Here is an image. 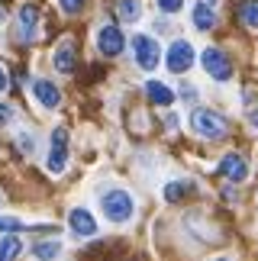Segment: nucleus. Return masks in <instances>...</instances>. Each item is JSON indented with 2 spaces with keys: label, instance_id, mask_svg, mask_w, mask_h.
Returning a JSON list of instances; mask_svg holds the SVG:
<instances>
[{
  "label": "nucleus",
  "instance_id": "nucleus-1",
  "mask_svg": "<svg viewBox=\"0 0 258 261\" xmlns=\"http://www.w3.org/2000/svg\"><path fill=\"white\" fill-rule=\"evenodd\" d=\"M100 206H104L107 219H113V223H129L133 213H136V203H133V197H129L126 190H107Z\"/></svg>",
  "mask_w": 258,
  "mask_h": 261
},
{
  "label": "nucleus",
  "instance_id": "nucleus-2",
  "mask_svg": "<svg viewBox=\"0 0 258 261\" xmlns=\"http://www.w3.org/2000/svg\"><path fill=\"white\" fill-rule=\"evenodd\" d=\"M191 126L200 139H223L226 136V119L220 113H213V110H194Z\"/></svg>",
  "mask_w": 258,
  "mask_h": 261
},
{
  "label": "nucleus",
  "instance_id": "nucleus-3",
  "mask_svg": "<svg viewBox=\"0 0 258 261\" xmlns=\"http://www.w3.org/2000/svg\"><path fill=\"white\" fill-rule=\"evenodd\" d=\"M133 48H136V65L142 71H155V65L162 62V48L152 36H136L133 39Z\"/></svg>",
  "mask_w": 258,
  "mask_h": 261
},
{
  "label": "nucleus",
  "instance_id": "nucleus-4",
  "mask_svg": "<svg viewBox=\"0 0 258 261\" xmlns=\"http://www.w3.org/2000/svg\"><path fill=\"white\" fill-rule=\"evenodd\" d=\"M45 165H48L52 174L65 171V165H68V129L65 126H58L52 133V148H48V162Z\"/></svg>",
  "mask_w": 258,
  "mask_h": 261
},
{
  "label": "nucleus",
  "instance_id": "nucleus-5",
  "mask_svg": "<svg viewBox=\"0 0 258 261\" xmlns=\"http://www.w3.org/2000/svg\"><path fill=\"white\" fill-rule=\"evenodd\" d=\"M200 62H203L207 74H210L213 81H229L233 77V65H229V58H226L220 48H203Z\"/></svg>",
  "mask_w": 258,
  "mask_h": 261
},
{
  "label": "nucleus",
  "instance_id": "nucleus-6",
  "mask_svg": "<svg viewBox=\"0 0 258 261\" xmlns=\"http://www.w3.org/2000/svg\"><path fill=\"white\" fill-rule=\"evenodd\" d=\"M194 45L184 42V39H177V42H171V48H168V71L174 74H184L187 68L194 65Z\"/></svg>",
  "mask_w": 258,
  "mask_h": 261
},
{
  "label": "nucleus",
  "instance_id": "nucleus-7",
  "mask_svg": "<svg viewBox=\"0 0 258 261\" xmlns=\"http://www.w3.org/2000/svg\"><path fill=\"white\" fill-rule=\"evenodd\" d=\"M97 48H100L107 58H116L126 48L123 29L120 26H100V33H97Z\"/></svg>",
  "mask_w": 258,
  "mask_h": 261
},
{
  "label": "nucleus",
  "instance_id": "nucleus-8",
  "mask_svg": "<svg viewBox=\"0 0 258 261\" xmlns=\"http://www.w3.org/2000/svg\"><path fill=\"white\" fill-rule=\"evenodd\" d=\"M36 29H39V7H36V4L19 7V16H16V39H19V42H33V39H36Z\"/></svg>",
  "mask_w": 258,
  "mask_h": 261
},
{
  "label": "nucleus",
  "instance_id": "nucleus-9",
  "mask_svg": "<svg viewBox=\"0 0 258 261\" xmlns=\"http://www.w3.org/2000/svg\"><path fill=\"white\" fill-rule=\"evenodd\" d=\"M220 174L226 177V180H245L249 177V162H245L242 155H236V152H229V155H223V162H220Z\"/></svg>",
  "mask_w": 258,
  "mask_h": 261
},
{
  "label": "nucleus",
  "instance_id": "nucleus-10",
  "mask_svg": "<svg viewBox=\"0 0 258 261\" xmlns=\"http://www.w3.org/2000/svg\"><path fill=\"white\" fill-rule=\"evenodd\" d=\"M68 226H71V232L74 236H81V239H91L97 236V219L87 213V210H71V216H68Z\"/></svg>",
  "mask_w": 258,
  "mask_h": 261
},
{
  "label": "nucleus",
  "instance_id": "nucleus-11",
  "mask_svg": "<svg viewBox=\"0 0 258 261\" xmlns=\"http://www.w3.org/2000/svg\"><path fill=\"white\" fill-rule=\"evenodd\" d=\"M33 94H36V100H39L45 110H55L58 103H62V94H58V87H55L52 81H45V77L33 81Z\"/></svg>",
  "mask_w": 258,
  "mask_h": 261
},
{
  "label": "nucleus",
  "instance_id": "nucleus-12",
  "mask_svg": "<svg viewBox=\"0 0 258 261\" xmlns=\"http://www.w3.org/2000/svg\"><path fill=\"white\" fill-rule=\"evenodd\" d=\"M145 97L152 100L155 107H171V103H174V90L165 87L162 81H148V84H145Z\"/></svg>",
  "mask_w": 258,
  "mask_h": 261
},
{
  "label": "nucleus",
  "instance_id": "nucleus-13",
  "mask_svg": "<svg viewBox=\"0 0 258 261\" xmlns=\"http://www.w3.org/2000/svg\"><path fill=\"white\" fill-rule=\"evenodd\" d=\"M55 68L62 74H71L74 71V45L71 42H62L55 48Z\"/></svg>",
  "mask_w": 258,
  "mask_h": 261
},
{
  "label": "nucleus",
  "instance_id": "nucleus-14",
  "mask_svg": "<svg viewBox=\"0 0 258 261\" xmlns=\"http://www.w3.org/2000/svg\"><path fill=\"white\" fill-rule=\"evenodd\" d=\"M191 16H194V26L200 29V33H210L216 26V13H213V7H207V4H197Z\"/></svg>",
  "mask_w": 258,
  "mask_h": 261
},
{
  "label": "nucleus",
  "instance_id": "nucleus-15",
  "mask_svg": "<svg viewBox=\"0 0 258 261\" xmlns=\"http://www.w3.org/2000/svg\"><path fill=\"white\" fill-rule=\"evenodd\" d=\"M19 252H23V242H19L16 236H7L4 242H0V261H16Z\"/></svg>",
  "mask_w": 258,
  "mask_h": 261
},
{
  "label": "nucleus",
  "instance_id": "nucleus-16",
  "mask_svg": "<svg viewBox=\"0 0 258 261\" xmlns=\"http://www.w3.org/2000/svg\"><path fill=\"white\" fill-rule=\"evenodd\" d=\"M239 19H242V26L258 29V0H245L239 7Z\"/></svg>",
  "mask_w": 258,
  "mask_h": 261
},
{
  "label": "nucleus",
  "instance_id": "nucleus-17",
  "mask_svg": "<svg viewBox=\"0 0 258 261\" xmlns=\"http://www.w3.org/2000/svg\"><path fill=\"white\" fill-rule=\"evenodd\" d=\"M58 252H62V242H39L33 248L36 261H52V258H58Z\"/></svg>",
  "mask_w": 258,
  "mask_h": 261
},
{
  "label": "nucleus",
  "instance_id": "nucleus-18",
  "mask_svg": "<svg viewBox=\"0 0 258 261\" xmlns=\"http://www.w3.org/2000/svg\"><path fill=\"white\" fill-rule=\"evenodd\" d=\"M116 13H120L123 23H136L139 19V4L136 0H120V4H116Z\"/></svg>",
  "mask_w": 258,
  "mask_h": 261
},
{
  "label": "nucleus",
  "instance_id": "nucleus-19",
  "mask_svg": "<svg viewBox=\"0 0 258 261\" xmlns=\"http://www.w3.org/2000/svg\"><path fill=\"white\" fill-rule=\"evenodd\" d=\"M184 194H187V184H184V180H171V184L165 187V200H171V203H174V200H181Z\"/></svg>",
  "mask_w": 258,
  "mask_h": 261
},
{
  "label": "nucleus",
  "instance_id": "nucleus-20",
  "mask_svg": "<svg viewBox=\"0 0 258 261\" xmlns=\"http://www.w3.org/2000/svg\"><path fill=\"white\" fill-rule=\"evenodd\" d=\"M16 229H23V223L13 216H0V232H16Z\"/></svg>",
  "mask_w": 258,
  "mask_h": 261
},
{
  "label": "nucleus",
  "instance_id": "nucleus-21",
  "mask_svg": "<svg viewBox=\"0 0 258 261\" xmlns=\"http://www.w3.org/2000/svg\"><path fill=\"white\" fill-rule=\"evenodd\" d=\"M158 10H165V13H177V10L184 7V0H155Z\"/></svg>",
  "mask_w": 258,
  "mask_h": 261
},
{
  "label": "nucleus",
  "instance_id": "nucleus-22",
  "mask_svg": "<svg viewBox=\"0 0 258 261\" xmlns=\"http://www.w3.org/2000/svg\"><path fill=\"white\" fill-rule=\"evenodd\" d=\"M58 7H62V10H65V13H68V16H71V13H78V10H81V7H84V0H58Z\"/></svg>",
  "mask_w": 258,
  "mask_h": 261
},
{
  "label": "nucleus",
  "instance_id": "nucleus-23",
  "mask_svg": "<svg viewBox=\"0 0 258 261\" xmlns=\"http://www.w3.org/2000/svg\"><path fill=\"white\" fill-rule=\"evenodd\" d=\"M16 148H23V152L29 155V152H33V139H29L26 133H23V136H16Z\"/></svg>",
  "mask_w": 258,
  "mask_h": 261
},
{
  "label": "nucleus",
  "instance_id": "nucleus-24",
  "mask_svg": "<svg viewBox=\"0 0 258 261\" xmlns=\"http://www.w3.org/2000/svg\"><path fill=\"white\" fill-rule=\"evenodd\" d=\"M10 119H13V107H7V103H0V126H7Z\"/></svg>",
  "mask_w": 258,
  "mask_h": 261
},
{
  "label": "nucleus",
  "instance_id": "nucleus-25",
  "mask_svg": "<svg viewBox=\"0 0 258 261\" xmlns=\"http://www.w3.org/2000/svg\"><path fill=\"white\" fill-rule=\"evenodd\" d=\"M7 90V71H4V65H0V94Z\"/></svg>",
  "mask_w": 258,
  "mask_h": 261
},
{
  "label": "nucleus",
  "instance_id": "nucleus-26",
  "mask_svg": "<svg viewBox=\"0 0 258 261\" xmlns=\"http://www.w3.org/2000/svg\"><path fill=\"white\" fill-rule=\"evenodd\" d=\"M252 126L258 129V110H252Z\"/></svg>",
  "mask_w": 258,
  "mask_h": 261
},
{
  "label": "nucleus",
  "instance_id": "nucleus-27",
  "mask_svg": "<svg viewBox=\"0 0 258 261\" xmlns=\"http://www.w3.org/2000/svg\"><path fill=\"white\" fill-rule=\"evenodd\" d=\"M216 261H229V258H216Z\"/></svg>",
  "mask_w": 258,
  "mask_h": 261
}]
</instances>
